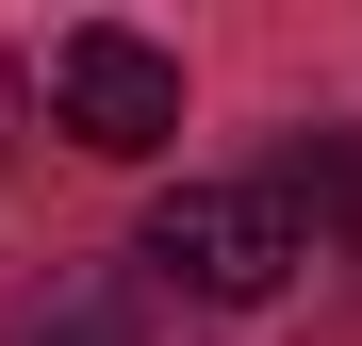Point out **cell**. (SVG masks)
<instances>
[{
    "mask_svg": "<svg viewBox=\"0 0 362 346\" xmlns=\"http://www.w3.org/2000/svg\"><path fill=\"white\" fill-rule=\"evenodd\" d=\"M132 264L165 280L181 313H264L296 264H313V214H296L280 182H165L148 231H132Z\"/></svg>",
    "mask_w": 362,
    "mask_h": 346,
    "instance_id": "1",
    "label": "cell"
},
{
    "mask_svg": "<svg viewBox=\"0 0 362 346\" xmlns=\"http://www.w3.org/2000/svg\"><path fill=\"white\" fill-rule=\"evenodd\" d=\"M49 132H83L99 165H148L181 132V50H148L132 17H83L66 50H49Z\"/></svg>",
    "mask_w": 362,
    "mask_h": 346,
    "instance_id": "2",
    "label": "cell"
},
{
    "mask_svg": "<svg viewBox=\"0 0 362 346\" xmlns=\"http://www.w3.org/2000/svg\"><path fill=\"white\" fill-rule=\"evenodd\" d=\"M17 346H181V297H165L148 264H66Z\"/></svg>",
    "mask_w": 362,
    "mask_h": 346,
    "instance_id": "3",
    "label": "cell"
},
{
    "mask_svg": "<svg viewBox=\"0 0 362 346\" xmlns=\"http://www.w3.org/2000/svg\"><path fill=\"white\" fill-rule=\"evenodd\" d=\"M0 165H17V67H0Z\"/></svg>",
    "mask_w": 362,
    "mask_h": 346,
    "instance_id": "4",
    "label": "cell"
}]
</instances>
